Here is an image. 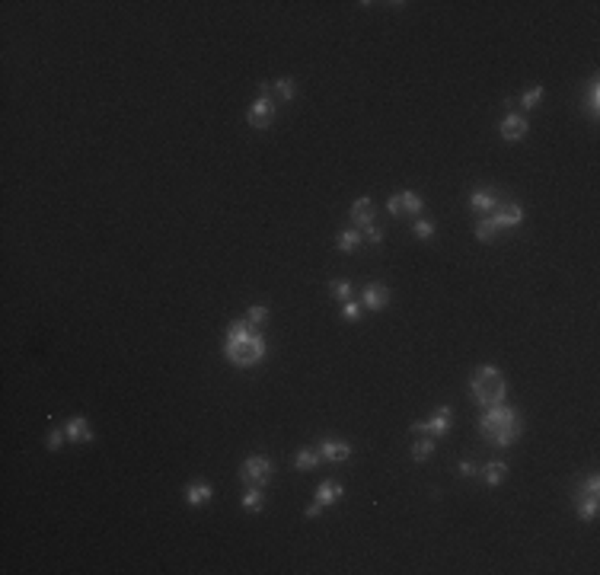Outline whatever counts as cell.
Returning a JSON list of instances; mask_svg holds the SVG:
<instances>
[{
	"mask_svg": "<svg viewBox=\"0 0 600 575\" xmlns=\"http://www.w3.org/2000/svg\"><path fill=\"white\" fill-rule=\"evenodd\" d=\"M262 505H265L262 489H259V486H246V492H243V509L256 515V511H262Z\"/></svg>",
	"mask_w": 600,
	"mask_h": 575,
	"instance_id": "23",
	"label": "cell"
},
{
	"mask_svg": "<svg viewBox=\"0 0 600 575\" xmlns=\"http://www.w3.org/2000/svg\"><path fill=\"white\" fill-rule=\"evenodd\" d=\"M361 234H364V240L371 243V246H380V243H384V227H380V224H371V227H364Z\"/></svg>",
	"mask_w": 600,
	"mask_h": 575,
	"instance_id": "32",
	"label": "cell"
},
{
	"mask_svg": "<svg viewBox=\"0 0 600 575\" xmlns=\"http://www.w3.org/2000/svg\"><path fill=\"white\" fill-rule=\"evenodd\" d=\"M498 205H501V195H498V192H492V189H476V192H469V208L476 211V217L492 215Z\"/></svg>",
	"mask_w": 600,
	"mask_h": 575,
	"instance_id": "12",
	"label": "cell"
},
{
	"mask_svg": "<svg viewBox=\"0 0 600 575\" xmlns=\"http://www.w3.org/2000/svg\"><path fill=\"white\" fill-rule=\"evenodd\" d=\"M224 355L234 367H252L265 358V336L250 320H234L224 336Z\"/></svg>",
	"mask_w": 600,
	"mask_h": 575,
	"instance_id": "1",
	"label": "cell"
},
{
	"mask_svg": "<svg viewBox=\"0 0 600 575\" xmlns=\"http://www.w3.org/2000/svg\"><path fill=\"white\" fill-rule=\"evenodd\" d=\"M450 426H453V409H450V406H438L428 419H422V422H412V432H415V435H428V438H444V435L450 432Z\"/></svg>",
	"mask_w": 600,
	"mask_h": 575,
	"instance_id": "7",
	"label": "cell"
},
{
	"mask_svg": "<svg viewBox=\"0 0 600 575\" xmlns=\"http://www.w3.org/2000/svg\"><path fill=\"white\" fill-rule=\"evenodd\" d=\"M64 435L71 444H93L96 441V432H93V426L86 422V416H74L71 422L64 426Z\"/></svg>",
	"mask_w": 600,
	"mask_h": 575,
	"instance_id": "14",
	"label": "cell"
},
{
	"mask_svg": "<svg viewBox=\"0 0 600 575\" xmlns=\"http://www.w3.org/2000/svg\"><path fill=\"white\" fill-rule=\"evenodd\" d=\"M597 509H600V476L591 473L575 492V511L581 521H594Z\"/></svg>",
	"mask_w": 600,
	"mask_h": 575,
	"instance_id": "5",
	"label": "cell"
},
{
	"mask_svg": "<svg viewBox=\"0 0 600 575\" xmlns=\"http://www.w3.org/2000/svg\"><path fill=\"white\" fill-rule=\"evenodd\" d=\"M469 400L482 409L505 403L508 400V377L495 365H479L469 377Z\"/></svg>",
	"mask_w": 600,
	"mask_h": 575,
	"instance_id": "3",
	"label": "cell"
},
{
	"mask_svg": "<svg viewBox=\"0 0 600 575\" xmlns=\"http://www.w3.org/2000/svg\"><path fill=\"white\" fill-rule=\"evenodd\" d=\"M214 499V489H211V483H205V480H192V483L185 486V502L189 505H208V502Z\"/></svg>",
	"mask_w": 600,
	"mask_h": 575,
	"instance_id": "17",
	"label": "cell"
},
{
	"mask_svg": "<svg viewBox=\"0 0 600 575\" xmlns=\"http://www.w3.org/2000/svg\"><path fill=\"white\" fill-rule=\"evenodd\" d=\"M361 317H364V307H361L358 300H345L342 304V320L345 323H358Z\"/></svg>",
	"mask_w": 600,
	"mask_h": 575,
	"instance_id": "27",
	"label": "cell"
},
{
	"mask_svg": "<svg viewBox=\"0 0 600 575\" xmlns=\"http://www.w3.org/2000/svg\"><path fill=\"white\" fill-rule=\"evenodd\" d=\"M319 457L332 460V464H342V460L351 457V444L339 441V438H326V441H319Z\"/></svg>",
	"mask_w": 600,
	"mask_h": 575,
	"instance_id": "15",
	"label": "cell"
},
{
	"mask_svg": "<svg viewBox=\"0 0 600 575\" xmlns=\"http://www.w3.org/2000/svg\"><path fill=\"white\" fill-rule=\"evenodd\" d=\"M319 464H323V457H319V448H300L297 454H294V467L297 470H317Z\"/></svg>",
	"mask_w": 600,
	"mask_h": 575,
	"instance_id": "19",
	"label": "cell"
},
{
	"mask_svg": "<svg viewBox=\"0 0 600 575\" xmlns=\"http://www.w3.org/2000/svg\"><path fill=\"white\" fill-rule=\"evenodd\" d=\"M275 118H278L275 93H272V84H268V80H262V84H259V96L250 102V109H246V122H250V128H256V131H265V128L275 125Z\"/></svg>",
	"mask_w": 600,
	"mask_h": 575,
	"instance_id": "4",
	"label": "cell"
},
{
	"mask_svg": "<svg viewBox=\"0 0 600 575\" xmlns=\"http://www.w3.org/2000/svg\"><path fill=\"white\" fill-rule=\"evenodd\" d=\"M323 515V505H319V502H310L307 509H303V518H310V521H313V518H319Z\"/></svg>",
	"mask_w": 600,
	"mask_h": 575,
	"instance_id": "34",
	"label": "cell"
},
{
	"mask_svg": "<svg viewBox=\"0 0 600 575\" xmlns=\"http://www.w3.org/2000/svg\"><path fill=\"white\" fill-rule=\"evenodd\" d=\"M348 217H351V227H358V230L371 227L374 224V199H367V195L355 199L348 208Z\"/></svg>",
	"mask_w": 600,
	"mask_h": 575,
	"instance_id": "13",
	"label": "cell"
},
{
	"mask_svg": "<svg viewBox=\"0 0 600 575\" xmlns=\"http://www.w3.org/2000/svg\"><path fill=\"white\" fill-rule=\"evenodd\" d=\"M272 476H275V464H272L265 454H250V457L243 460L240 480L246 486H259V489H265V486L272 483Z\"/></svg>",
	"mask_w": 600,
	"mask_h": 575,
	"instance_id": "6",
	"label": "cell"
},
{
	"mask_svg": "<svg viewBox=\"0 0 600 575\" xmlns=\"http://www.w3.org/2000/svg\"><path fill=\"white\" fill-rule=\"evenodd\" d=\"M479 432H482V438L492 444V448H508V444H514L517 438L524 435V419H521V412H517L514 406L498 403V406L482 409V416H479Z\"/></svg>",
	"mask_w": 600,
	"mask_h": 575,
	"instance_id": "2",
	"label": "cell"
},
{
	"mask_svg": "<svg viewBox=\"0 0 600 575\" xmlns=\"http://www.w3.org/2000/svg\"><path fill=\"white\" fill-rule=\"evenodd\" d=\"M479 473H482V480H485L489 486H501L505 480H508V464H501V460H492V464H485Z\"/></svg>",
	"mask_w": 600,
	"mask_h": 575,
	"instance_id": "20",
	"label": "cell"
},
{
	"mask_svg": "<svg viewBox=\"0 0 600 575\" xmlns=\"http://www.w3.org/2000/svg\"><path fill=\"white\" fill-rule=\"evenodd\" d=\"M485 217H492V224L498 227V230H508V227H517L521 221H524V208L517 205V201H505L501 199V205L492 211V215H485Z\"/></svg>",
	"mask_w": 600,
	"mask_h": 575,
	"instance_id": "10",
	"label": "cell"
},
{
	"mask_svg": "<svg viewBox=\"0 0 600 575\" xmlns=\"http://www.w3.org/2000/svg\"><path fill=\"white\" fill-rule=\"evenodd\" d=\"M527 131H530V122H527V116H521V112H508V116L498 122V134H501V138H505L508 144L524 141Z\"/></svg>",
	"mask_w": 600,
	"mask_h": 575,
	"instance_id": "9",
	"label": "cell"
},
{
	"mask_svg": "<svg viewBox=\"0 0 600 575\" xmlns=\"http://www.w3.org/2000/svg\"><path fill=\"white\" fill-rule=\"evenodd\" d=\"M342 495H345V486L339 483V480H323V483L317 486V499L313 502H319L323 509H329V505H335Z\"/></svg>",
	"mask_w": 600,
	"mask_h": 575,
	"instance_id": "16",
	"label": "cell"
},
{
	"mask_svg": "<svg viewBox=\"0 0 600 575\" xmlns=\"http://www.w3.org/2000/svg\"><path fill=\"white\" fill-rule=\"evenodd\" d=\"M412 230H415V237L418 240H434V221H425V217H415V227H412Z\"/></svg>",
	"mask_w": 600,
	"mask_h": 575,
	"instance_id": "28",
	"label": "cell"
},
{
	"mask_svg": "<svg viewBox=\"0 0 600 575\" xmlns=\"http://www.w3.org/2000/svg\"><path fill=\"white\" fill-rule=\"evenodd\" d=\"M326 288H329V294H332L335 300H342V304L351 300V282H345V278H332Z\"/></svg>",
	"mask_w": 600,
	"mask_h": 575,
	"instance_id": "24",
	"label": "cell"
},
{
	"mask_svg": "<svg viewBox=\"0 0 600 575\" xmlns=\"http://www.w3.org/2000/svg\"><path fill=\"white\" fill-rule=\"evenodd\" d=\"M386 304H390V288H386L384 282H371L361 288V307L364 310H384Z\"/></svg>",
	"mask_w": 600,
	"mask_h": 575,
	"instance_id": "11",
	"label": "cell"
},
{
	"mask_svg": "<svg viewBox=\"0 0 600 575\" xmlns=\"http://www.w3.org/2000/svg\"><path fill=\"white\" fill-rule=\"evenodd\" d=\"M540 100H543V86L536 84V86H530V90L521 96V106H524V109H536V106H540Z\"/></svg>",
	"mask_w": 600,
	"mask_h": 575,
	"instance_id": "30",
	"label": "cell"
},
{
	"mask_svg": "<svg viewBox=\"0 0 600 575\" xmlns=\"http://www.w3.org/2000/svg\"><path fill=\"white\" fill-rule=\"evenodd\" d=\"M473 234H476V240L479 243H492L495 237H498V227L492 224V217H479L476 227H473Z\"/></svg>",
	"mask_w": 600,
	"mask_h": 575,
	"instance_id": "22",
	"label": "cell"
},
{
	"mask_svg": "<svg viewBox=\"0 0 600 575\" xmlns=\"http://www.w3.org/2000/svg\"><path fill=\"white\" fill-rule=\"evenodd\" d=\"M588 116L591 118H597V109H600V84H597V77L591 80V86H588Z\"/></svg>",
	"mask_w": 600,
	"mask_h": 575,
	"instance_id": "26",
	"label": "cell"
},
{
	"mask_svg": "<svg viewBox=\"0 0 600 575\" xmlns=\"http://www.w3.org/2000/svg\"><path fill=\"white\" fill-rule=\"evenodd\" d=\"M386 211L390 215H409V217H422V211H425V199L418 195V192H396V195H390V201H386Z\"/></svg>",
	"mask_w": 600,
	"mask_h": 575,
	"instance_id": "8",
	"label": "cell"
},
{
	"mask_svg": "<svg viewBox=\"0 0 600 575\" xmlns=\"http://www.w3.org/2000/svg\"><path fill=\"white\" fill-rule=\"evenodd\" d=\"M361 243H364V234H361L358 227H345V230H339V237H335V246L342 253H358Z\"/></svg>",
	"mask_w": 600,
	"mask_h": 575,
	"instance_id": "18",
	"label": "cell"
},
{
	"mask_svg": "<svg viewBox=\"0 0 600 575\" xmlns=\"http://www.w3.org/2000/svg\"><path fill=\"white\" fill-rule=\"evenodd\" d=\"M479 464H476V460H460V476H469V480H473V476H479Z\"/></svg>",
	"mask_w": 600,
	"mask_h": 575,
	"instance_id": "33",
	"label": "cell"
},
{
	"mask_svg": "<svg viewBox=\"0 0 600 575\" xmlns=\"http://www.w3.org/2000/svg\"><path fill=\"white\" fill-rule=\"evenodd\" d=\"M428 457H434V438H422V441H415L412 444V460H428Z\"/></svg>",
	"mask_w": 600,
	"mask_h": 575,
	"instance_id": "25",
	"label": "cell"
},
{
	"mask_svg": "<svg viewBox=\"0 0 600 575\" xmlns=\"http://www.w3.org/2000/svg\"><path fill=\"white\" fill-rule=\"evenodd\" d=\"M246 320H250L252 326L268 323V307H265V304H252V307L246 310Z\"/></svg>",
	"mask_w": 600,
	"mask_h": 575,
	"instance_id": "29",
	"label": "cell"
},
{
	"mask_svg": "<svg viewBox=\"0 0 600 575\" xmlns=\"http://www.w3.org/2000/svg\"><path fill=\"white\" fill-rule=\"evenodd\" d=\"M272 93H275L281 102H291L294 96H297V80H294V77H278L275 84H272Z\"/></svg>",
	"mask_w": 600,
	"mask_h": 575,
	"instance_id": "21",
	"label": "cell"
},
{
	"mask_svg": "<svg viewBox=\"0 0 600 575\" xmlns=\"http://www.w3.org/2000/svg\"><path fill=\"white\" fill-rule=\"evenodd\" d=\"M64 441H67L64 428H51L48 438H45V448H48V450H61V448H64Z\"/></svg>",
	"mask_w": 600,
	"mask_h": 575,
	"instance_id": "31",
	"label": "cell"
}]
</instances>
